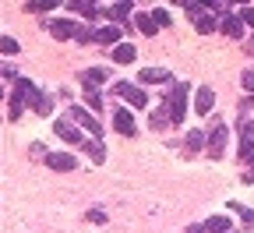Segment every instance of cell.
<instances>
[{
	"instance_id": "obj_13",
	"label": "cell",
	"mask_w": 254,
	"mask_h": 233,
	"mask_svg": "<svg viewBox=\"0 0 254 233\" xmlns=\"http://www.w3.org/2000/svg\"><path fill=\"white\" fill-rule=\"evenodd\" d=\"M138 81H141V85H163V81H170V71H163V68H145V71L138 75Z\"/></svg>"
},
{
	"instance_id": "obj_39",
	"label": "cell",
	"mask_w": 254,
	"mask_h": 233,
	"mask_svg": "<svg viewBox=\"0 0 254 233\" xmlns=\"http://www.w3.org/2000/svg\"><path fill=\"white\" fill-rule=\"evenodd\" d=\"M230 233H240V230H230Z\"/></svg>"
},
{
	"instance_id": "obj_30",
	"label": "cell",
	"mask_w": 254,
	"mask_h": 233,
	"mask_svg": "<svg viewBox=\"0 0 254 233\" xmlns=\"http://www.w3.org/2000/svg\"><path fill=\"white\" fill-rule=\"evenodd\" d=\"M233 209L240 212V219H244V226H254V209H247V205H237V202H233Z\"/></svg>"
},
{
	"instance_id": "obj_7",
	"label": "cell",
	"mask_w": 254,
	"mask_h": 233,
	"mask_svg": "<svg viewBox=\"0 0 254 233\" xmlns=\"http://www.w3.org/2000/svg\"><path fill=\"white\" fill-rule=\"evenodd\" d=\"M46 166H50V170H57V173H67V170H74V166H78V159H71L67 152H50V155H46Z\"/></svg>"
},
{
	"instance_id": "obj_17",
	"label": "cell",
	"mask_w": 254,
	"mask_h": 233,
	"mask_svg": "<svg viewBox=\"0 0 254 233\" xmlns=\"http://www.w3.org/2000/svg\"><path fill=\"white\" fill-rule=\"evenodd\" d=\"M134 57H138V50H134L131 43H120V46H113V60H117V64H134Z\"/></svg>"
},
{
	"instance_id": "obj_15",
	"label": "cell",
	"mask_w": 254,
	"mask_h": 233,
	"mask_svg": "<svg viewBox=\"0 0 254 233\" xmlns=\"http://www.w3.org/2000/svg\"><path fill=\"white\" fill-rule=\"evenodd\" d=\"M166 124H173L170 106H155V110H152V117H148V127H152V131H163Z\"/></svg>"
},
{
	"instance_id": "obj_20",
	"label": "cell",
	"mask_w": 254,
	"mask_h": 233,
	"mask_svg": "<svg viewBox=\"0 0 254 233\" xmlns=\"http://www.w3.org/2000/svg\"><path fill=\"white\" fill-rule=\"evenodd\" d=\"M219 25H222V21H215V18H212V11H208V14H201V18L194 21V28L201 32V36H208V32H215Z\"/></svg>"
},
{
	"instance_id": "obj_25",
	"label": "cell",
	"mask_w": 254,
	"mask_h": 233,
	"mask_svg": "<svg viewBox=\"0 0 254 233\" xmlns=\"http://www.w3.org/2000/svg\"><path fill=\"white\" fill-rule=\"evenodd\" d=\"M74 39H78V43H85V46H92V43H99V36H95L92 28H85V25H78V32H74Z\"/></svg>"
},
{
	"instance_id": "obj_32",
	"label": "cell",
	"mask_w": 254,
	"mask_h": 233,
	"mask_svg": "<svg viewBox=\"0 0 254 233\" xmlns=\"http://www.w3.org/2000/svg\"><path fill=\"white\" fill-rule=\"evenodd\" d=\"M152 18H155V25H159V28H166V25H170V11H163V7L152 11Z\"/></svg>"
},
{
	"instance_id": "obj_28",
	"label": "cell",
	"mask_w": 254,
	"mask_h": 233,
	"mask_svg": "<svg viewBox=\"0 0 254 233\" xmlns=\"http://www.w3.org/2000/svg\"><path fill=\"white\" fill-rule=\"evenodd\" d=\"M57 0H32V4H25V11H53Z\"/></svg>"
},
{
	"instance_id": "obj_11",
	"label": "cell",
	"mask_w": 254,
	"mask_h": 233,
	"mask_svg": "<svg viewBox=\"0 0 254 233\" xmlns=\"http://www.w3.org/2000/svg\"><path fill=\"white\" fill-rule=\"evenodd\" d=\"M95 36H99V43L103 46H120V25H103V28H95Z\"/></svg>"
},
{
	"instance_id": "obj_34",
	"label": "cell",
	"mask_w": 254,
	"mask_h": 233,
	"mask_svg": "<svg viewBox=\"0 0 254 233\" xmlns=\"http://www.w3.org/2000/svg\"><path fill=\"white\" fill-rule=\"evenodd\" d=\"M240 21H247V25H254V7H240Z\"/></svg>"
},
{
	"instance_id": "obj_6",
	"label": "cell",
	"mask_w": 254,
	"mask_h": 233,
	"mask_svg": "<svg viewBox=\"0 0 254 233\" xmlns=\"http://www.w3.org/2000/svg\"><path fill=\"white\" fill-rule=\"evenodd\" d=\"M74 32H78V25H74L71 18H53V21H50V36L60 39V43H64V39H74Z\"/></svg>"
},
{
	"instance_id": "obj_2",
	"label": "cell",
	"mask_w": 254,
	"mask_h": 233,
	"mask_svg": "<svg viewBox=\"0 0 254 233\" xmlns=\"http://www.w3.org/2000/svg\"><path fill=\"white\" fill-rule=\"evenodd\" d=\"M71 120L81 127V131H88V135H95L103 142V124H99V117H95L92 110H85V106H71Z\"/></svg>"
},
{
	"instance_id": "obj_26",
	"label": "cell",
	"mask_w": 254,
	"mask_h": 233,
	"mask_svg": "<svg viewBox=\"0 0 254 233\" xmlns=\"http://www.w3.org/2000/svg\"><path fill=\"white\" fill-rule=\"evenodd\" d=\"M138 28L145 32V36H155V28H159V25H155L152 14H138Z\"/></svg>"
},
{
	"instance_id": "obj_24",
	"label": "cell",
	"mask_w": 254,
	"mask_h": 233,
	"mask_svg": "<svg viewBox=\"0 0 254 233\" xmlns=\"http://www.w3.org/2000/svg\"><path fill=\"white\" fill-rule=\"evenodd\" d=\"M106 11H110V14H113L117 21H127V14H131V11H134V4H131V0H127V4H110Z\"/></svg>"
},
{
	"instance_id": "obj_36",
	"label": "cell",
	"mask_w": 254,
	"mask_h": 233,
	"mask_svg": "<svg viewBox=\"0 0 254 233\" xmlns=\"http://www.w3.org/2000/svg\"><path fill=\"white\" fill-rule=\"evenodd\" d=\"M187 233H205V226H187Z\"/></svg>"
},
{
	"instance_id": "obj_10",
	"label": "cell",
	"mask_w": 254,
	"mask_h": 233,
	"mask_svg": "<svg viewBox=\"0 0 254 233\" xmlns=\"http://www.w3.org/2000/svg\"><path fill=\"white\" fill-rule=\"evenodd\" d=\"M212 106H215V92H212L208 85H201V88H198V95H194V110L208 117V113H212Z\"/></svg>"
},
{
	"instance_id": "obj_5",
	"label": "cell",
	"mask_w": 254,
	"mask_h": 233,
	"mask_svg": "<svg viewBox=\"0 0 254 233\" xmlns=\"http://www.w3.org/2000/svg\"><path fill=\"white\" fill-rule=\"evenodd\" d=\"M53 131L64 138V142H71V145H81V131H78V124L71 120V117H60L57 124H53Z\"/></svg>"
},
{
	"instance_id": "obj_35",
	"label": "cell",
	"mask_w": 254,
	"mask_h": 233,
	"mask_svg": "<svg viewBox=\"0 0 254 233\" xmlns=\"http://www.w3.org/2000/svg\"><path fill=\"white\" fill-rule=\"evenodd\" d=\"M247 110H254V95H244L240 99V113H247Z\"/></svg>"
},
{
	"instance_id": "obj_19",
	"label": "cell",
	"mask_w": 254,
	"mask_h": 233,
	"mask_svg": "<svg viewBox=\"0 0 254 233\" xmlns=\"http://www.w3.org/2000/svg\"><path fill=\"white\" fill-rule=\"evenodd\" d=\"M21 103H25V95H21V92H11V95H7V117H11V120L21 117Z\"/></svg>"
},
{
	"instance_id": "obj_27",
	"label": "cell",
	"mask_w": 254,
	"mask_h": 233,
	"mask_svg": "<svg viewBox=\"0 0 254 233\" xmlns=\"http://www.w3.org/2000/svg\"><path fill=\"white\" fill-rule=\"evenodd\" d=\"M85 103H88V110L99 113V110H103V95L95 92V88H88V92H85Z\"/></svg>"
},
{
	"instance_id": "obj_3",
	"label": "cell",
	"mask_w": 254,
	"mask_h": 233,
	"mask_svg": "<svg viewBox=\"0 0 254 233\" xmlns=\"http://www.w3.org/2000/svg\"><path fill=\"white\" fill-rule=\"evenodd\" d=\"M113 92L117 95H124L131 106H138V110H145L148 106V95H145V88H138V85H131V81H117L113 85Z\"/></svg>"
},
{
	"instance_id": "obj_22",
	"label": "cell",
	"mask_w": 254,
	"mask_h": 233,
	"mask_svg": "<svg viewBox=\"0 0 254 233\" xmlns=\"http://www.w3.org/2000/svg\"><path fill=\"white\" fill-rule=\"evenodd\" d=\"M32 110H36L39 117H50V113H53V99L39 92V99H36V103H32Z\"/></svg>"
},
{
	"instance_id": "obj_37",
	"label": "cell",
	"mask_w": 254,
	"mask_h": 233,
	"mask_svg": "<svg viewBox=\"0 0 254 233\" xmlns=\"http://www.w3.org/2000/svg\"><path fill=\"white\" fill-rule=\"evenodd\" d=\"M244 180H247V184H254V170H247V173H244Z\"/></svg>"
},
{
	"instance_id": "obj_21",
	"label": "cell",
	"mask_w": 254,
	"mask_h": 233,
	"mask_svg": "<svg viewBox=\"0 0 254 233\" xmlns=\"http://www.w3.org/2000/svg\"><path fill=\"white\" fill-rule=\"evenodd\" d=\"M71 11H74V14H81V18H95V14H99V7H95V4H88V0H74V4H71Z\"/></svg>"
},
{
	"instance_id": "obj_4",
	"label": "cell",
	"mask_w": 254,
	"mask_h": 233,
	"mask_svg": "<svg viewBox=\"0 0 254 233\" xmlns=\"http://www.w3.org/2000/svg\"><path fill=\"white\" fill-rule=\"evenodd\" d=\"M222 149H226V124H212V131H208V145H205V152H208V159H219L222 155Z\"/></svg>"
},
{
	"instance_id": "obj_1",
	"label": "cell",
	"mask_w": 254,
	"mask_h": 233,
	"mask_svg": "<svg viewBox=\"0 0 254 233\" xmlns=\"http://www.w3.org/2000/svg\"><path fill=\"white\" fill-rule=\"evenodd\" d=\"M187 81H170V95H166V106H170V117L173 124H184V110H187Z\"/></svg>"
},
{
	"instance_id": "obj_18",
	"label": "cell",
	"mask_w": 254,
	"mask_h": 233,
	"mask_svg": "<svg viewBox=\"0 0 254 233\" xmlns=\"http://www.w3.org/2000/svg\"><path fill=\"white\" fill-rule=\"evenodd\" d=\"M208 145V135L201 127H194V131H187V152H198V149H205Z\"/></svg>"
},
{
	"instance_id": "obj_23",
	"label": "cell",
	"mask_w": 254,
	"mask_h": 233,
	"mask_svg": "<svg viewBox=\"0 0 254 233\" xmlns=\"http://www.w3.org/2000/svg\"><path fill=\"white\" fill-rule=\"evenodd\" d=\"M85 152L92 155V162L99 166L103 159H106V149H103V142H85Z\"/></svg>"
},
{
	"instance_id": "obj_14",
	"label": "cell",
	"mask_w": 254,
	"mask_h": 233,
	"mask_svg": "<svg viewBox=\"0 0 254 233\" xmlns=\"http://www.w3.org/2000/svg\"><path fill=\"white\" fill-rule=\"evenodd\" d=\"M113 127L120 131V135L131 138V135H134V117L127 113V110H117V113H113Z\"/></svg>"
},
{
	"instance_id": "obj_9",
	"label": "cell",
	"mask_w": 254,
	"mask_h": 233,
	"mask_svg": "<svg viewBox=\"0 0 254 233\" xmlns=\"http://www.w3.org/2000/svg\"><path fill=\"white\" fill-rule=\"evenodd\" d=\"M106 68H88V71H81V85L85 88H103L106 85Z\"/></svg>"
},
{
	"instance_id": "obj_12",
	"label": "cell",
	"mask_w": 254,
	"mask_h": 233,
	"mask_svg": "<svg viewBox=\"0 0 254 233\" xmlns=\"http://www.w3.org/2000/svg\"><path fill=\"white\" fill-rule=\"evenodd\" d=\"M222 32H226L230 39H240L244 36V21H240V14H222V25H219Z\"/></svg>"
},
{
	"instance_id": "obj_38",
	"label": "cell",
	"mask_w": 254,
	"mask_h": 233,
	"mask_svg": "<svg viewBox=\"0 0 254 233\" xmlns=\"http://www.w3.org/2000/svg\"><path fill=\"white\" fill-rule=\"evenodd\" d=\"M247 162H251V170H254V155H251V159H247Z\"/></svg>"
},
{
	"instance_id": "obj_31",
	"label": "cell",
	"mask_w": 254,
	"mask_h": 233,
	"mask_svg": "<svg viewBox=\"0 0 254 233\" xmlns=\"http://www.w3.org/2000/svg\"><path fill=\"white\" fill-rule=\"evenodd\" d=\"M240 81H244V92H247V95H254V71H244V75H240Z\"/></svg>"
},
{
	"instance_id": "obj_33",
	"label": "cell",
	"mask_w": 254,
	"mask_h": 233,
	"mask_svg": "<svg viewBox=\"0 0 254 233\" xmlns=\"http://www.w3.org/2000/svg\"><path fill=\"white\" fill-rule=\"evenodd\" d=\"M88 219H92V223H99V226H103V223H106V212H103V209H92V212H88Z\"/></svg>"
},
{
	"instance_id": "obj_29",
	"label": "cell",
	"mask_w": 254,
	"mask_h": 233,
	"mask_svg": "<svg viewBox=\"0 0 254 233\" xmlns=\"http://www.w3.org/2000/svg\"><path fill=\"white\" fill-rule=\"evenodd\" d=\"M0 50H4V53L11 57V53H18L21 46H18V39H14V36H4V39H0Z\"/></svg>"
},
{
	"instance_id": "obj_8",
	"label": "cell",
	"mask_w": 254,
	"mask_h": 233,
	"mask_svg": "<svg viewBox=\"0 0 254 233\" xmlns=\"http://www.w3.org/2000/svg\"><path fill=\"white\" fill-rule=\"evenodd\" d=\"M240 159L247 162L251 155H254V124H240Z\"/></svg>"
},
{
	"instance_id": "obj_16",
	"label": "cell",
	"mask_w": 254,
	"mask_h": 233,
	"mask_svg": "<svg viewBox=\"0 0 254 233\" xmlns=\"http://www.w3.org/2000/svg\"><path fill=\"white\" fill-rule=\"evenodd\" d=\"M201 226H205V233H230V230H233L226 216H208Z\"/></svg>"
}]
</instances>
